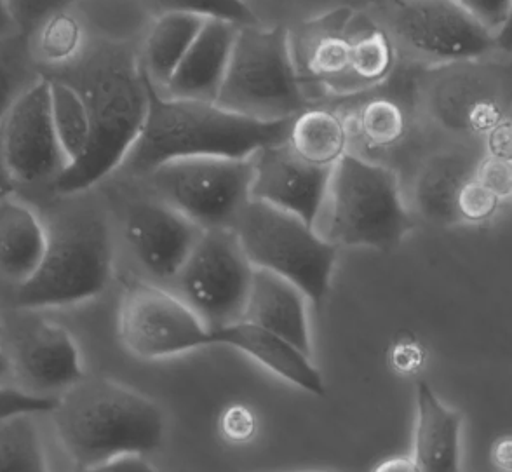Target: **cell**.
<instances>
[{
    "mask_svg": "<svg viewBox=\"0 0 512 472\" xmlns=\"http://www.w3.org/2000/svg\"><path fill=\"white\" fill-rule=\"evenodd\" d=\"M149 110L142 133L121 168L149 176L164 164L196 157L250 159L260 150L288 142L291 121L262 122L216 103L175 100L147 79Z\"/></svg>",
    "mask_w": 512,
    "mask_h": 472,
    "instance_id": "cell-1",
    "label": "cell"
},
{
    "mask_svg": "<svg viewBox=\"0 0 512 472\" xmlns=\"http://www.w3.org/2000/svg\"><path fill=\"white\" fill-rule=\"evenodd\" d=\"M51 413L61 446L82 471L119 457L150 455L166 436L161 406L110 378H84L58 396Z\"/></svg>",
    "mask_w": 512,
    "mask_h": 472,
    "instance_id": "cell-2",
    "label": "cell"
},
{
    "mask_svg": "<svg viewBox=\"0 0 512 472\" xmlns=\"http://www.w3.org/2000/svg\"><path fill=\"white\" fill-rule=\"evenodd\" d=\"M77 91L88 107L91 142L86 156L54 180L56 192L65 196L91 189L121 168L149 110L147 75L126 49L107 48L96 54Z\"/></svg>",
    "mask_w": 512,
    "mask_h": 472,
    "instance_id": "cell-3",
    "label": "cell"
},
{
    "mask_svg": "<svg viewBox=\"0 0 512 472\" xmlns=\"http://www.w3.org/2000/svg\"><path fill=\"white\" fill-rule=\"evenodd\" d=\"M316 229L337 248L394 250L413 229L396 171L347 152L331 171Z\"/></svg>",
    "mask_w": 512,
    "mask_h": 472,
    "instance_id": "cell-4",
    "label": "cell"
},
{
    "mask_svg": "<svg viewBox=\"0 0 512 472\" xmlns=\"http://www.w3.org/2000/svg\"><path fill=\"white\" fill-rule=\"evenodd\" d=\"M112 239L95 211H75L48 225V250L30 281L16 288L21 309L81 304L107 288L112 277Z\"/></svg>",
    "mask_w": 512,
    "mask_h": 472,
    "instance_id": "cell-5",
    "label": "cell"
},
{
    "mask_svg": "<svg viewBox=\"0 0 512 472\" xmlns=\"http://www.w3.org/2000/svg\"><path fill=\"white\" fill-rule=\"evenodd\" d=\"M216 105L262 122L291 121L305 110L288 28L260 25L237 32Z\"/></svg>",
    "mask_w": 512,
    "mask_h": 472,
    "instance_id": "cell-6",
    "label": "cell"
},
{
    "mask_svg": "<svg viewBox=\"0 0 512 472\" xmlns=\"http://www.w3.org/2000/svg\"><path fill=\"white\" fill-rule=\"evenodd\" d=\"M255 269L283 277L319 307L330 291L338 248L297 216L251 201L234 225Z\"/></svg>",
    "mask_w": 512,
    "mask_h": 472,
    "instance_id": "cell-7",
    "label": "cell"
},
{
    "mask_svg": "<svg viewBox=\"0 0 512 472\" xmlns=\"http://www.w3.org/2000/svg\"><path fill=\"white\" fill-rule=\"evenodd\" d=\"M157 199L206 230L234 229L251 203L250 159L196 157L164 164L150 173Z\"/></svg>",
    "mask_w": 512,
    "mask_h": 472,
    "instance_id": "cell-8",
    "label": "cell"
},
{
    "mask_svg": "<svg viewBox=\"0 0 512 472\" xmlns=\"http://www.w3.org/2000/svg\"><path fill=\"white\" fill-rule=\"evenodd\" d=\"M373 21L394 46L420 60L460 63L497 49V41L455 0H403L375 4Z\"/></svg>",
    "mask_w": 512,
    "mask_h": 472,
    "instance_id": "cell-9",
    "label": "cell"
},
{
    "mask_svg": "<svg viewBox=\"0 0 512 472\" xmlns=\"http://www.w3.org/2000/svg\"><path fill=\"white\" fill-rule=\"evenodd\" d=\"M253 274L234 230H206L176 281L183 302L215 331L243 321Z\"/></svg>",
    "mask_w": 512,
    "mask_h": 472,
    "instance_id": "cell-10",
    "label": "cell"
},
{
    "mask_svg": "<svg viewBox=\"0 0 512 472\" xmlns=\"http://www.w3.org/2000/svg\"><path fill=\"white\" fill-rule=\"evenodd\" d=\"M117 335L126 351L145 361L175 358L213 345L208 326L182 297L138 279L124 284Z\"/></svg>",
    "mask_w": 512,
    "mask_h": 472,
    "instance_id": "cell-11",
    "label": "cell"
},
{
    "mask_svg": "<svg viewBox=\"0 0 512 472\" xmlns=\"http://www.w3.org/2000/svg\"><path fill=\"white\" fill-rule=\"evenodd\" d=\"M0 161L13 183L56 180L68 168L54 131L51 81L35 79L0 128Z\"/></svg>",
    "mask_w": 512,
    "mask_h": 472,
    "instance_id": "cell-12",
    "label": "cell"
},
{
    "mask_svg": "<svg viewBox=\"0 0 512 472\" xmlns=\"http://www.w3.org/2000/svg\"><path fill=\"white\" fill-rule=\"evenodd\" d=\"M251 162V201L286 211L316 229L333 168H317L302 161L286 142L260 150Z\"/></svg>",
    "mask_w": 512,
    "mask_h": 472,
    "instance_id": "cell-13",
    "label": "cell"
},
{
    "mask_svg": "<svg viewBox=\"0 0 512 472\" xmlns=\"http://www.w3.org/2000/svg\"><path fill=\"white\" fill-rule=\"evenodd\" d=\"M203 230L161 199H142L128 206L124 237L136 260L161 281L178 279Z\"/></svg>",
    "mask_w": 512,
    "mask_h": 472,
    "instance_id": "cell-14",
    "label": "cell"
},
{
    "mask_svg": "<svg viewBox=\"0 0 512 472\" xmlns=\"http://www.w3.org/2000/svg\"><path fill=\"white\" fill-rule=\"evenodd\" d=\"M11 366L34 394L68 391L88 377L81 352L67 328L51 321H35L20 333L14 344Z\"/></svg>",
    "mask_w": 512,
    "mask_h": 472,
    "instance_id": "cell-15",
    "label": "cell"
},
{
    "mask_svg": "<svg viewBox=\"0 0 512 472\" xmlns=\"http://www.w3.org/2000/svg\"><path fill=\"white\" fill-rule=\"evenodd\" d=\"M356 13L349 7L305 21L290 32L291 54L300 82L324 84L333 91H351V23Z\"/></svg>",
    "mask_w": 512,
    "mask_h": 472,
    "instance_id": "cell-16",
    "label": "cell"
},
{
    "mask_svg": "<svg viewBox=\"0 0 512 472\" xmlns=\"http://www.w3.org/2000/svg\"><path fill=\"white\" fill-rule=\"evenodd\" d=\"M239 30L230 23L206 20L168 86L161 89L162 95L175 100L216 103Z\"/></svg>",
    "mask_w": 512,
    "mask_h": 472,
    "instance_id": "cell-17",
    "label": "cell"
},
{
    "mask_svg": "<svg viewBox=\"0 0 512 472\" xmlns=\"http://www.w3.org/2000/svg\"><path fill=\"white\" fill-rule=\"evenodd\" d=\"M211 342L213 345H227L244 352L246 356L255 359L256 363L302 391L314 396H323L326 392L323 375L312 363V358L305 356L304 352L298 351L297 347H293L284 338L250 321H239L211 331Z\"/></svg>",
    "mask_w": 512,
    "mask_h": 472,
    "instance_id": "cell-18",
    "label": "cell"
},
{
    "mask_svg": "<svg viewBox=\"0 0 512 472\" xmlns=\"http://www.w3.org/2000/svg\"><path fill=\"white\" fill-rule=\"evenodd\" d=\"M243 321L284 338L312 358L307 297L283 277L255 269Z\"/></svg>",
    "mask_w": 512,
    "mask_h": 472,
    "instance_id": "cell-19",
    "label": "cell"
},
{
    "mask_svg": "<svg viewBox=\"0 0 512 472\" xmlns=\"http://www.w3.org/2000/svg\"><path fill=\"white\" fill-rule=\"evenodd\" d=\"M464 415L445 405L425 380L417 384L413 460L420 472L462 471Z\"/></svg>",
    "mask_w": 512,
    "mask_h": 472,
    "instance_id": "cell-20",
    "label": "cell"
},
{
    "mask_svg": "<svg viewBox=\"0 0 512 472\" xmlns=\"http://www.w3.org/2000/svg\"><path fill=\"white\" fill-rule=\"evenodd\" d=\"M48 225L30 204L9 192L0 197V279L20 288L41 267Z\"/></svg>",
    "mask_w": 512,
    "mask_h": 472,
    "instance_id": "cell-21",
    "label": "cell"
},
{
    "mask_svg": "<svg viewBox=\"0 0 512 472\" xmlns=\"http://www.w3.org/2000/svg\"><path fill=\"white\" fill-rule=\"evenodd\" d=\"M162 11L143 46V72L155 88L168 86L183 58L201 34L206 20L176 7L161 6Z\"/></svg>",
    "mask_w": 512,
    "mask_h": 472,
    "instance_id": "cell-22",
    "label": "cell"
},
{
    "mask_svg": "<svg viewBox=\"0 0 512 472\" xmlns=\"http://www.w3.org/2000/svg\"><path fill=\"white\" fill-rule=\"evenodd\" d=\"M476 168L478 166L460 152H443L431 157L420 169L415 185V201L420 213L441 225L459 222L457 197L462 185L476 175Z\"/></svg>",
    "mask_w": 512,
    "mask_h": 472,
    "instance_id": "cell-23",
    "label": "cell"
},
{
    "mask_svg": "<svg viewBox=\"0 0 512 472\" xmlns=\"http://www.w3.org/2000/svg\"><path fill=\"white\" fill-rule=\"evenodd\" d=\"M349 131L344 117L330 108H305L293 117L288 145L302 161L317 168H335L347 154Z\"/></svg>",
    "mask_w": 512,
    "mask_h": 472,
    "instance_id": "cell-24",
    "label": "cell"
},
{
    "mask_svg": "<svg viewBox=\"0 0 512 472\" xmlns=\"http://www.w3.org/2000/svg\"><path fill=\"white\" fill-rule=\"evenodd\" d=\"M396 63V46L384 28L370 18L351 23V91L370 88L384 82Z\"/></svg>",
    "mask_w": 512,
    "mask_h": 472,
    "instance_id": "cell-25",
    "label": "cell"
},
{
    "mask_svg": "<svg viewBox=\"0 0 512 472\" xmlns=\"http://www.w3.org/2000/svg\"><path fill=\"white\" fill-rule=\"evenodd\" d=\"M51 114L61 152L70 168L86 156L91 142L88 107L75 86L68 82L51 81Z\"/></svg>",
    "mask_w": 512,
    "mask_h": 472,
    "instance_id": "cell-26",
    "label": "cell"
},
{
    "mask_svg": "<svg viewBox=\"0 0 512 472\" xmlns=\"http://www.w3.org/2000/svg\"><path fill=\"white\" fill-rule=\"evenodd\" d=\"M351 136H359L370 149H389L401 142L408 129L405 110L391 98H371L345 119Z\"/></svg>",
    "mask_w": 512,
    "mask_h": 472,
    "instance_id": "cell-27",
    "label": "cell"
},
{
    "mask_svg": "<svg viewBox=\"0 0 512 472\" xmlns=\"http://www.w3.org/2000/svg\"><path fill=\"white\" fill-rule=\"evenodd\" d=\"M0 472H49L32 415H16L0 422Z\"/></svg>",
    "mask_w": 512,
    "mask_h": 472,
    "instance_id": "cell-28",
    "label": "cell"
},
{
    "mask_svg": "<svg viewBox=\"0 0 512 472\" xmlns=\"http://www.w3.org/2000/svg\"><path fill=\"white\" fill-rule=\"evenodd\" d=\"M68 6L51 14L35 30L34 48L39 60L51 65H61L74 60L84 44V28Z\"/></svg>",
    "mask_w": 512,
    "mask_h": 472,
    "instance_id": "cell-29",
    "label": "cell"
},
{
    "mask_svg": "<svg viewBox=\"0 0 512 472\" xmlns=\"http://www.w3.org/2000/svg\"><path fill=\"white\" fill-rule=\"evenodd\" d=\"M161 6L176 7L201 16L204 20L223 21L237 28L260 27V20L246 2L239 0H180L162 2Z\"/></svg>",
    "mask_w": 512,
    "mask_h": 472,
    "instance_id": "cell-30",
    "label": "cell"
},
{
    "mask_svg": "<svg viewBox=\"0 0 512 472\" xmlns=\"http://www.w3.org/2000/svg\"><path fill=\"white\" fill-rule=\"evenodd\" d=\"M58 398L37 396L25 389H16L9 385H0V422L16 415H34V413L53 412Z\"/></svg>",
    "mask_w": 512,
    "mask_h": 472,
    "instance_id": "cell-31",
    "label": "cell"
},
{
    "mask_svg": "<svg viewBox=\"0 0 512 472\" xmlns=\"http://www.w3.org/2000/svg\"><path fill=\"white\" fill-rule=\"evenodd\" d=\"M499 208V197L483 187L476 178H471L462 185L457 197V213L460 220L483 222Z\"/></svg>",
    "mask_w": 512,
    "mask_h": 472,
    "instance_id": "cell-32",
    "label": "cell"
},
{
    "mask_svg": "<svg viewBox=\"0 0 512 472\" xmlns=\"http://www.w3.org/2000/svg\"><path fill=\"white\" fill-rule=\"evenodd\" d=\"M25 81L27 77L23 74L20 61L0 54V128L16 100L28 88Z\"/></svg>",
    "mask_w": 512,
    "mask_h": 472,
    "instance_id": "cell-33",
    "label": "cell"
},
{
    "mask_svg": "<svg viewBox=\"0 0 512 472\" xmlns=\"http://www.w3.org/2000/svg\"><path fill=\"white\" fill-rule=\"evenodd\" d=\"M474 178L499 199L512 194V162L492 156L485 157L479 162Z\"/></svg>",
    "mask_w": 512,
    "mask_h": 472,
    "instance_id": "cell-34",
    "label": "cell"
},
{
    "mask_svg": "<svg viewBox=\"0 0 512 472\" xmlns=\"http://www.w3.org/2000/svg\"><path fill=\"white\" fill-rule=\"evenodd\" d=\"M18 32L34 34L51 14L68 6L67 2H7Z\"/></svg>",
    "mask_w": 512,
    "mask_h": 472,
    "instance_id": "cell-35",
    "label": "cell"
},
{
    "mask_svg": "<svg viewBox=\"0 0 512 472\" xmlns=\"http://www.w3.org/2000/svg\"><path fill=\"white\" fill-rule=\"evenodd\" d=\"M220 431H222L223 438L230 443H246L255 436V415L248 406L239 405V403L230 405L223 412Z\"/></svg>",
    "mask_w": 512,
    "mask_h": 472,
    "instance_id": "cell-36",
    "label": "cell"
},
{
    "mask_svg": "<svg viewBox=\"0 0 512 472\" xmlns=\"http://www.w3.org/2000/svg\"><path fill=\"white\" fill-rule=\"evenodd\" d=\"M460 4L493 37L500 34V30L509 20L512 9V2H460Z\"/></svg>",
    "mask_w": 512,
    "mask_h": 472,
    "instance_id": "cell-37",
    "label": "cell"
},
{
    "mask_svg": "<svg viewBox=\"0 0 512 472\" xmlns=\"http://www.w3.org/2000/svg\"><path fill=\"white\" fill-rule=\"evenodd\" d=\"M424 351L413 340H403L392 349L391 361L399 373H415L424 365Z\"/></svg>",
    "mask_w": 512,
    "mask_h": 472,
    "instance_id": "cell-38",
    "label": "cell"
},
{
    "mask_svg": "<svg viewBox=\"0 0 512 472\" xmlns=\"http://www.w3.org/2000/svg\"><path fill=\"white\" fill-rule=\"evenodd\" d=\"M500 122H502V112H500L499 105L490 102V100H483L472 108L471 114L467 117L465 128L478 131V133L479 131H492Z\"/></svg>",
    "mask_w": 512,
    "mask_h": 472,
    "instance_id": "cell-39",
    "label": "cell"
},
{
    "mask_svg": "<svg viewBox=\"0 0 512 472\" xmlns=\"http://www.w3.org/2000/svg\"><path fill=\"white\" fill-rule=\"evenodd\" d=\"M490 156L512 162V121H502L490 131L486 138Z\"/></svg>",
    "mask_w": 512,
    "mask_h": 472,
    "instance_id": "cell-40",
    "label": "cell"
},
{
    "mask_svg": "<svg viewBox=\"0 0 512 472\" xmlns=\"http://www.w3.org/2000/svg\"><path fill=\"white\" fill-rule=\"evenodd\" d=\"M82 472H161L157 471L154 466H150L145 457H136V455H128V457H119V459L110 460L100 466L91 467Z\"/></svg>",
    "mask_w": 512,
    "mask_h": 472,
    "instance_id": "cell-41",
    "label": "cell"
},
{
    "mask_svg": "<svg viewBox=\"0 0 512 472\" xmlns=\"http://www.w3.org/2000/svg\"><path fill=\"white\" fill-rule=\"evenodd\" d=\"M493 466L502 472H512V436L502 438L492 448Z\"/></svg>",
    "mask_w": 512,
    "mask_h": 472,
    "instance_id": "cell-42",
    "label": "cell"
},
{
    "mask_svg": "<svg viewBox=\"0 0 512 472\" xmlns=\"http://www.w3.org/2000/svg\"><path fill=\"white\" fill-rule=\"evenodd\" d=\"M373 472H420L413 457H391L380 462Z\"/></svg>",
    "mask_w": 512,
    "mask_h": 472,
    "instance_id": "cell-43",
    "label": "cell"
},
{
    "mask_svg": "<svg viewBox=\"0 0 512 472\" xmlns=\"http://www.w3.org/2000/svg\"><path fill=\"white\" fill-rule=\"evenodd\" d=\"M14 32H18V27L14 23L11 11H9V4L0 2V44L9 41Z\"/></svg>",
    "mask_w": 512,
    "mask_h": 472,
    "instance_id": "cell-44",
    "label": "cell"
},
{
    "mask_svg": "<svg viewBox=\"0 0 512 472\" xmlns=\"http://www.w3.org/2000/svg\"><path fill=\"white\" fill-rule=\"evenodd\" d=\"M495 41H497V48L512 51V9L511 14H509V20H507L504 28L500 30V34L495 37Z\"/></svg>",
    "mask_w": 512,
    "mask_h": 472,
    "instance_id": "cell-45",
    "label": "cell"
},
{
    "mask_svg": "<svg viewBox=\"0 0 512 472\" xmlns=\"http://www.w3.org/2000/svg\"><path fill=\"white\" fill-rule=\"evenodd\" d=\"M9 192H14L13 180L9 178L6 169L2 166V161H0V197L6 196Z\"/></svg>",
    "mask_w": 512,
    "mask_h": 472,
    "instance_id": "cell-46",
    "label": "cell"
},
{
    "mask_svg": "<svg viewBox=\"0 0 512 472\" xmlns=\"http://www.w3.org/2000/svg\"><path fill=\"white\" fill-rule=\"evenodd\" d=\"M13 371V366H11V359L7 356L6 352L0 349V385L7 377H9V373Z\"/></svg>",
    "mask_w": 512,
    "mask_h": 472,
    "instance_id": "cell-47",
    "label": "cell"
},
{
    "mask_svg": "<svg viewBox=\"0 0 512 472\" xmlns=\"http://www.w3.org/2000/svg\"><path fill=\"white\" fill-rule=\"evenodd\" d=\"M0 335H2V326H0Z\"/></svg>",
    "mask_w": 512,
    "mask_h": 472,
    "instance_id": "cell-48",
    "label": "cell"
},
{
    "mask_svg": "<svg viewBox=\"0 0 512 472\" xmlns=\"http://www.w3.org/2000/svg\"><path fill=\"white\" fill-rule=\"evenodd\" d=\"M305 472H307V471H305Z\"/></svg>",
    "mask_w": 512,
    "mask_h": 472,
    "instance_id": "cell-49",
    "label": "cell"
}]
</instances>
